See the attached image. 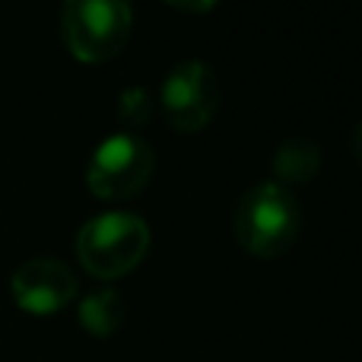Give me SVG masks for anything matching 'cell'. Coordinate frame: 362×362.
<instances>
[{
	"label": "cell",
	"mask_w": 362,
	"mask_h": 362,
	"mask_svg": "<svg viewBox=\"0 0 362 362\" xmlns=\"http://www.w3.org/2000/svg\"><path fill=\"white\" fill-rule=\"evenodd\" d=\"M235 238L255 257H280L299 238L302 213L296 194L276 181H257L235 204Z\"/></svg>",
	"instance_id": "obj_1"
},
{
	"label": "cell",
	"mask_w": 362,
	"mask_h": 362,
	"mask_svg": "<svg viewBox=\"0 0 362 362\" xmlns=\"http://www.w3.org/2000/svg\"><path fill=\"white\" fill-rule=\"evenodd\" d=\"M150 226L131 210H108L86 219L76 232V261L95 280H118L131 274L150 251Z\"/></svg>",
	"instance_id": "obj_2"
},
{
	"label": "cell",
	"mask_w": 362,
	"mask_h": 362,
	"mask_svg": "<svg viewBox=\"0 0 362 362\" xmlns=\"http://www.w3.org/2000/svg\"><path fill=\"white\" fill-rule=\"evenodd\" d=\"M134 32L124 0H67L61 6V38L83 64H105L121 54Z\"/></svg>",
	"instance_id": "obj_3"
},
{
	"label": "cell",
	"mask_w": 362,
	"mask_h": 362,
	"mask_svg": "<svg viewBox=\"0 0 362 362\" xmlns=\"http://www.w3.org/2000/svg\"><path fill=\"white\" fill-rule=\"evenodd\" d=\"M156 153L144 137L118 131L93 150L86 165V187L99 200H127L150 185Z\"/></svg>",
	"instance_id": "obj_4"
},
{
	"label": "cell",
	"mask_w": 362,
	"mask_h": 362,
	"mask_svg": "<svg viewBox=\"0 0 362 362\" xmlns=\"http://www.w3.org/2000/svg\"><path fill=\"white\" fill-rule=\"evenodd\" d=\"M159 105H163L165 121L175 131L181 134L204 131L216 118V108H219L216 70L206 61H197V57L178 61L165 74L163 86H159Z\"/></svg>",
	"instance_id": "obj_5"
},
{
	"label": "cell",
	"mask_w": 362,
	"mask_h": 362,
	"mask_svg": "<svg viewBox=\"0 0 362 362\" xmlns=\"http://www.w3.org/2000/svg\"><path fill=\"white\" fill-rule=\"evenodd\" d=\"M80 293L76 274L61 257H29L10 276V296L25 315H54Z\"/></svg>",
	"instance_id": "obj_6"
},
{
	"label": "cell",
	"mask_w": 362,
	"mask_h": 362,
	"mask_svg": "<svg viewBox=\"0 0 362 362\" xmlns=\"http://www.w3.org/2000/svg\"><path fill=\"white\" fill-rule=\"evenodd\" d=\"M76 318L86 327L93 337H112L121 331L127 318V305L121 299L118 289L105 286V289H93V293L83 296L80 308H76Z\"/></svg>",
	"instance_id": "obj_7"
},
{
	"label": "cell",
	"mask_w": 362,
	"mask_h": 362,
	"mask_svg": "<svg viewBox=\"0 0 362 362\" xmlns=\"http://www.w3.org/2000/svg\"><path fill=\"white\" fill-rule=\"evenodd\" d=\"M321 169V146L305 137H293L280 144L274 156V181L293 191V185L312 181Z\"/></svg>",
	"instance_id": "obj_8"
},
{
	"label": "cell",
	"mask_w": 362,
	"mask_h": 362,
	"mask_svg": "<svg viewBox=\"0 0 362 362\" xmlns=\"http://www.w3.org/2000/svg\"><path fill=\"white\" fill-rule=\"evenodd\" d=\"M153 112V102H150V93L146 89H124L121 93V105H118V115L127 127H140Z\"/></svg>",
	"instance_id": "obj_9"
},
{
	"label": "cell",
	"mask_w": 362,
	"mask_h": 362,
	"mask_svg": "<svg viewBox=\"0 0 362 362\" xmlns=\"http://www.w3.org/2000/svg\"><path fill=\"white\" fill-rule=\"evenodd\" d=\"M169 6H175V10H213V0H204V4H175V0H169Z\"/></svg>",
	"instance_id": "obj_10"
}]
</instances>
